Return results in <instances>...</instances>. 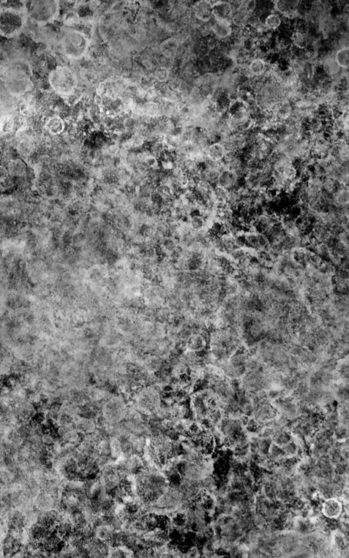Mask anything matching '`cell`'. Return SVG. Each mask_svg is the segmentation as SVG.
<instances>
[{
  "label": "cell",
  "mask_w": 349,
  "mask_h": 558,
  "mask_svg": "<svg viewBox=\"0 0 349 558\" xmlns=\"http://www.w3.org/2000/svg\"><path fill=\"white\" fill-rule=\"evenodd\" d=\"M348 46H342L335 52L334 57L335 61L341 69L347 70L349 65V54Z\"/></svg>",
  "instance_id": "cell-18"
},
{
  "label": "cell",
  "mask_w": 349,
  "mask_h": 558,
  "mask_svg": "<svg viewBox=\"0 0 349 558\" xmlns=\"http://www.w3.org/2000/svg\"><path fill=\"white\" fill-rule=\"evenodd\" d=\"M282 21L280 17L277 13H273L265 17L263 25H264L267 31L271 32V31H276L280 29L281 26H282Z\"/></svg>",
  "instance_id": "cell-19"
},
{
  "label": "cell",
  "mask_w": 349,
  "mask_h": 558,
  "mask_svg": "<svg viewBox=\"0 0 349 558\" xmlns=\"http://www.w3.org/2000/svg\"><path fill=\"white\" fill-rule=\"evenodd\" d=\"M308 38L303 30H296L290 36V42L298 49H304L308 45Z\"/></svg>",
  "instance_id": "cell-17"
},
{
  "label": "cell",
  "mask_w": 349,
  "mask_h": 558,
  "mask_svg": "<svg viewBox=\"0 0 349 558\" xmlns=\"http://www.w3.org/2000/svg\"><path fill=\"white\" fill-rule=\"evenodd\" d=\"M312 235L316 241L320 243H327L332 238L329 228L319 221H315L313 224Z\"/></svg>",
  "instance_id": "cell-9"
},
{
  "label": "cell",
  "mask_w": 349,
  "mask_h": 558,
  "mask_svg": "<svg viewBox=\"0 0 349 558\" xmlns=\"http://www.w3.org/2000/svg\"><path fill=\"white\" fill-rule=\"evenodd\" d=\"M212 26L213 32L218 40H227L231 36L232 31V23L230 21L216 20Z\"/></svg>",
  "instance_id": "cell-8"
},
{
  "label": "cell",
  "mask_w": 349,
  "mask_h": 558,
  "mask_svg": "<svg viewBox=\"0 0 349 558\" xmlns=\"http://www.w3.org/2000/svg\"><path fill=\"white\" fill-rule=\"evenodd\" d=\"M206 223L205 218L200 214L194 215L190 220V224L192 228L195 230H200L204 227Z\"/></svg>",
  "instance_id": "cell-26"
},
{
  "label": "cell",
  "mask_w": 349,
  "mask_h": 558,
  "mask_svg": "<svg viewBox=\"0 0 349 558\" xmlns=\"http://www.w3.org/2000/svg\"><path fill=\"white\" fill-rule=\"evenodd\" d=\"M281 173L285 178L290 180L296 179L298 177V171H297L296 166H294V164L292 165L288 166V167L285 168L281 172Z\"/></svg>",
  "instance_id": "cell-31"
},
{
  "label": "cell",
  "mask_w": 349,
  "mask_h": 558,
  "mask_svg": "<svg viewBox=\"0 0 349 558\" xmlns=\"http://www.w3.org/2000/svg\"><path fill=\"white\" fill-rule=\"evenodd\" d=\"M336 239L340 241L341 243H344V245H348V231H342L336 237Z\"/></svg>",
  "instance_id": "cell-34"
},
{
  "label": "cell",
  "mask_w": 349,
  "mask_h": 558,
  "mask_svg": "<svg viewBox=\"0 0 349 558\" xmlns=\"http://www.w3.org/2000/svg\"><path fill=\"white\" fill-rule=\"evenodd\" d=\"M338 183L330 177H324L323 179V191L332 195L338 187Z\"/></svg>",
  "instance_id": "cell-28"
},
{
  "label": "cell",
  "mask_w": 349,
  "mask_h": 558,
  "mask_svg": "<svg viewBox=\"0 0 349 558\" xmlns=\"http://www.w3.org/2000/svg\"><path fill=\"white\" fill-rule=\"evenodd\" d=\"M194 14L203 22L210 21L213 17V4L209 1H200L194 6Z\"/></svg>",
  "instance_id": "cell-7"
},
{
  "label": "cell",
  "mask_w": 349,
  "mask_h": 558,
  "mask_svg": "<svg viewBox=\"0 0 349 558\" xmlns=\"http://www.w3.org/2000/svg\"><path fill=\"white\" fill-rule=\"evenodd\" d=\"M46 129L52 135H60L65 130V123L61 117L53 116L46 121Z\"/></svg>",
  "instance_id": "cell-15"
},
{
  "label": "cell",
  "mask_w": 349,
  "mask_h": 558,
  "mask_svg": "<svg viewBox=\"0 0 349 558\" xmlns=\"http://www.w3.org/2000/svg\"><path fill=\"white\" fill-rule=\"evenodd\" d=\"M306 183L310 193L318 194L323 191V179L321 178L312 176L308 178Z\"/></svg>",
  "instance_id": "cell-23"
},
{
  "label": "cell",
  "mask_w": 349,
  "mask_h": 558,
  "mask_svg": "<svg viewBox=\"0 0 349 558\" xmlns=\"http://www.w3.org/2000/svg\"><path fill=\"white\" fill-rule=\"evenodd\" d=\"M15 127V120L11 115H4L0 117V132L9 134L13 131Z\"/></svg>",
  "instance_id": "cell-22"
},
{
  "label": "cell",
  "mask_w": 349,
  "mask_h": 558,
  "mask_svg": "<svg viewBox=\"0 0 349 558\" xmlns=\"http://www.w3.org/2000/svg\"><path fill=\"white\" fill-rule=\"evenodd\" d=\"M323 70L329 77L338 76L341 69L335 61L333 57H327L323 61Z\"/></svg>",
  "instance_id": "cell-20"
},
{
  "label": "cell",
  "mask_w": 349,
  "mask_h": 558,
  "mask_svg": "<svg viewBox=\"0 0 349 558\" xmlns=\"http://www.w3.org/2000/svg\"><path fill=\"white\" fill-rule=\"evenodd\" d=\"M229 254L230 257L235 263H238L246 257L247 253L244 251L243 248L236 247L232 250Z\"/></svg>",
  "instance_id": "cell-32"
},
{
  "label": "cell",
  "mask_w": 349,
  "mask_h": 558,
  "mask_svg": "<svg viewBox=\"0 0 349 558\" xmlns=\"http://www.w3.org/2000/svg\"><path fill=\"white\" fill-rule=\"evenodd\" d=\"M342 512V507L337 500L329 499L323 504V513L329 518H335Z\"/></svg>",
  "instance_id": "cell-14"
},
{
  "label": "cell",
  "mask_w": 349,
  "mask_h": 558,
  "mask_svg": "<svg viewBox=\"0 0 349 558\" xmlns=\"http://www.w3.org/2000/svg\"><path fill=\"white\" fill-rule=\"evenodd\" d=\"M234 9L231 3L228 2H217L213 4V17L216 20L228 21L231 22Z\"/></svg>",
  "instance_id": "cell-5"
},
{
  "label": "cell",
  "mask_w": 349,
  "mask_h": 558,
  "mask_svg": "<svg viewBox=\"0 0 349 558\" xmlns=\"http://www.w3.org/2000/svg\"><path fill=\"white\" fill-rule=\"evenodd\" d=\"M245 239L246 246L257 250V233L249 232L244 234Z\"/></svg>",
  "instance_id": "cell-30"
},
{
  "label": "cell",
  "mask_w": 349,
  "mask_h": 558,
  "mask_svg": "<svg viewBox=\"0 0 349 558\" xmlns=\"http://www.w3.org/2000/svg\"><path fill=\"white\" fill-rule=\"evenodd\" d=\"M8 171L5 167L0 166V181H5L7 179Z\"/></svg>",
  "instance_id": "cell-36"
},
{
  "label": "cell",
  "mask_w": 349,
  "mask_h": 558,
  "mask_svg": "<svg viewBox=\"0 0 349 558\" xmlns=\"http://www.w3.org/2000/svg\"><path fill=\"white\" fill-rule=\"evenodd\" d=\"M318 269H319V271L321 274L330 277L333 276L335 271H336L335 267L333 266L329 261H327V260H323V262H322L320 266L318 267Z\"/></svg>",
  "instance_id": "cell-27"
},
{
  "label": "cell",
  "mask_w": 349,
  "mask_h": 558,
  "mask_svg": "<svg viewBox=\"0 0 349 558\" xmlns=\"http://www.w3.org/2000/svg\"><path fill=\"white\" fill-rule=\"evenodd\" d=\"M9 170L11 175L23 176L26 172V165L20 160H14L9 164Z\"/></svg>",
  "instance_id": "cell-24"
},
{
  "label": "cell",
  "mask_w": 349,
  "mask_h": 558,
  "mask_svg": "<svg viewBox=\"0 0 349 558\" xmlns=\"http://www.w3.org/2000/svg\"><path fill=\"white\" fill-rule=\"evenodd\" d=\"M59 13L57 1H34L29 4L28 14L34 22L46 24L51 22Z\"/></svg>",
  "instance_id": "cell-4"
},
{
  "label": "cell",
  "mask_w": 349,
  "mask_h": 558,
  "mask_svg": "<svg viewBox=\"0 0 349 558\" xmlns=\"http://www.w3.org/2000/svg\"><path fill=\"white\" fill-rule=\"evenodd\" d=\"M269 243H270V241H269V238L267 237L265 234L261 233V232H258L257 251H265L267 247H268Z\"/></svg>",
  "instance_id": "cell-29"
},
{
  "label": "cell",
  "mask_w": 349,
  "mask_h": 558,
  "mask_svg": "<svg viewBox=\"0 0 349 558\" xmlns=\"http://www.w3.org/2000/svg\"><path fill=\"white\" fill-rule=\"evenodd\" d=\"M48 82L56 94L62 96H71L77 90L78 79L73 69L62 66L51 71L48 76Z\"/></svg>",
  "instance_id": "cell-1"
},
{
  "label": "cell",
  "mask_w": 349,
  "mask_h": 558,
  "mask_svg": "<svg viewBox=\"0 0 349 558\" xmlns=\"http://www.w3.org/2000/svg\"><path fill=\"white\" fill-rule=\"evenodd\" d=\"M251 14L244 10L238 9L234 12L231 19V23L237 28H244L247 27L248 19Z\"/></svg>",
  "instance_id": "cell-16"
},
{
  "label": "cell",
  "mask_w": 349,
  "mask_h": 558,
  "mask_svg": "<svg viewBox=\"0 0 349 558\" xmlns=\"http://www.w3.org/2000/svg\"><path fill=\"white\" fill-rule=\"evenodd\" d=\"M248 73L253 77L264 76L267 72V63L264 59L254 57L248 65Z\"/></svg>",
  "instance_id": "cell-10"
},
{
  "label": "cell",
  "mask_w": 349,
  "mask_h": 558,
  "mask_svg": "<svg viewBox=\"0 0 349 558\" xmlns=\"http://www.w3.org/2000/svg\"><path fill=\"white\" fill-rule=\"evenodd\" d=\"M226 152L225 147L222 143L215 142L208 145L205 150V155L209 160L220 162L224 159Z\"/></svg>",
  "instance_id": "cell-11"
},
{
  "label": "cell",
  "mask_w": 349,
  "mask_h": 558,
  "mask_svg": "<svg viewBox=\"0 0 349 558\" xmlns=\"http://www.w3.org/2000/svg\"><path fill=\"white\" fill-rule=\"evenodd\" d=\"M239 180L234 172L228 170H223L217 180L216 185L230 191L238 189Z\"/></svg>",
  "instance_id": "cell-6"
},
{
  "label": "cell",
  "mask_w": 349,
  "mask_h": 558,
  "mask_svg": "<svg viewBox=\"0 0 349 558\" xmlns=\"http://www.w3.org/2000/svg\"><path fill=\"white\" fill-rule=\"evenodd\" d=\"M214 197L218 204H226L228 200V191L220 186H216L214 191Z\"/></svg>",
  "instance_id": "cell-25"
},
{
  "label": "cell",
  "mask_w": 349,
  "mask_h": 558,
  "mask_svg": "<svg viewBox=\"0 0 349 558\" xmlns=\"http://www.w3.org/2000/svg\"><path fill=\"white\" fill-rule=\"evenodd\" d=\"M298 1H276L275 9L285 17H292L297 13Z\"/></svg>",
  "instance_id": "cell-13"
},
{
  "label": "cell",
  "mask_w": 349,
  "mask_h": 558,
  "mask_svg": "<svg viewBox=\"0 0 349 558\" xmlns=\"http://www.w3.org/2000/svg\"><path fill=\"white\" fill-rule=\"evenodd\" d=\"M329 247H330L331 251L333 253L338 255L341 259L348 258V245H344V243H341L338 240L333 239L331 243L329 244Z\"/></svg>",
  "instance_id": "cell-21"
},
{
  "label": "cell",
  "mask_w": 349,
  "mask_h": 558,
  "mask_svg": "<svg viewBox=\"0 0 349 558\" xmlns=\"http://www.w3.org/2000/svg\"><path fill=\"white\" fill-rule=\"evenodd\" d=\"M26 17L14 7L0 10V35L11 38L18 36L24 28Z\"/></svg>",
  "instance_id": "cell-3"
},
{
  "label": "cell",
  "mask_w": 349,
  "mask_h": 558,
  "mask_svg": "<svg viewBox=\"0 0 349 558\" xmlns=\"http://www.w3.org/2000/svg\"><path fill=\"white\" fill-rule=\"evenodd\" d=\"M349 192L348 186L338 183L335 193L332 195V205L341 207L348 205Z\"/></svg>",
  "instance_id": "cell-12"
},
{
  "label": "cell",
  "mask_w": 349,
  "mask_h": 558,
  "mask_svg": "<svg viewBox=\"0 0 349 558\" xmlns=\"http://www.w3.org/2000/svg\"><path fill=\"white\" fill-rule=\"evenodd\" d=\"M89 44V40L83 33L77 30H70L62 38V52L69 59H81L88 51Z\"/></svg>",
  "instance_id": "cell-2"
},
{
  "label": "cell",
  "mask_w": 349,
  "mask_h": 558,
  "mask_svg": "<svg viewBox=\"0 0 349 558\" xmlns=\"http://www.w3.org/2000/svg\"><path fill=\"white\" fill-rule=\"evenodd\" d=\"M312 167H313V169H312V172H313V175L315 176V177L321 178V179H323V178L325 177V176H326L325 168H324L323 166L321 165V164L318 163L317 162V163H316L313 166H312Z\"/></svg>",
  "instance_id": "cell-33"
},
{
  "label": "cell",
  "mask_w": 349,
  "mask_h": 558,
  "mask_svg": "<svg viewBox=\"0 0 349 558\" xmlns=\"http://www.w3.org/2000/svg\"><path fill=\"white\" fill-rule=\"evenodd\" d=\"M156 75L157 77L160 81H163L165 80L166 78L167 79V77L164 76V75L168 76L167 71H164L163 69H160V71H157Z\"/></svg>",
  "instance_id": "cell-35"
}]
</instances>
